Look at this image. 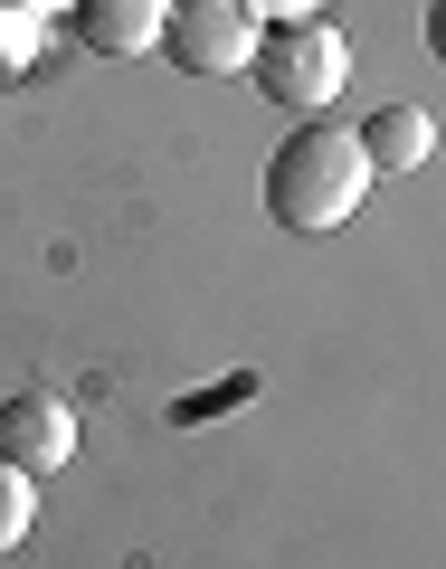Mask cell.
<instances>
[{
  "mask_svg": "<svg viewBox=\"0 0 446 569\" xmlns=\"http://www.w3.org/2000/svg\"><path fill=\"white\" fill-rule=\"evenodd\" d=\"M247 77H257L266 104H285L295 123H314L351 86V48H343L333 20H295V29H266L257 39V67H247Z\"/></svg>",
  "mask_w": 446,
  "mask_h": 569,
  "instance_id": "7a4b0ae2",
  "label": "cell"
},
{
  "mask_svg": "<svg viewBox=\"0 0 446 569\" xmlns=\"http://www.w3.org/2000/svg\"><path fill=\"white\" fill-rule=\"evenodd\" d=\"M351 133H361L370 181H380V171H418L427 152H437V114H427V104H380V114L351 123Z\"/></svg>",
  "mask_w": 446,
  "mask_h": 569,
  "instance_id": "8992f818",
  "label": "cell"
},
{
  "mask_svg": "<svg viewBox=\"0 0 446 569\" xmlns=\"http://www.w3.org/2000/svg\"><path fill=\"white\" fill-rule=\"evenodd\" d=\"M427 58L446 67V0H427Z\"/></svg>",
  "mask_w": 446,
  "mask_h": 569,
  "instance_id": "30bf717a",
  "label": "cell"
},
{
  "mask_svg": "<svg viewBox=\"0 0 446 569\" xmlns=\"http://www.w3.org/2000/svg\"><path fill=\"white\" fill-rule=\"evenodd\" d=\"M257 39L266 29H257L247 0H171V20H162V58L181 77H247Z\"/></svg>",
  "mask_w": 446,
  "mask_h": 569,
  "instance_id": "3957f363",
  "label": "cell"
},
{
  "mask_svg": "<svg viewBox=\"0 0 446 569\" xmlns=\"http://www.w3.org/2000/svg\"><path fill=\"white\" fill-rule=\"evenodd\" d=\"M39 29H48L39 0H0V67H29V58H39Z\"/></svg>",
  "mask_w": 446,
  "mask_h": 569,
  "instance_id": "ba28073f",
  "label": "cell"
},
{
  "mask_svg": "<svg viewBox=\"0 0 446 569\" xmlns=\"http://www.w3.org/2000/svg\"><path fill=\"white\" fill-rule=\"evenodd\" d=\"M67 456H77V408L39 399V389L0 399V466H20V475H58Z\"/></svg>",
  "mask_w": 446,
  "mask_h": 569,
  "instance_id": "277c9868",
  "label": "cell"
},
{
  "mask_svg": "<svg viewBox=\"0 0 446 569\" xmlns=\"http://www.w3.org/2000/svg\"><path fill=\"white\" fill-rule=\"evenodd\" d=\"M162 20H171V0H77V39L96 58H152Z\"/></svg>",
  "mask_w": 446,
  "mask_h": 569,
  "instance_id": "5b68a950",
  "label": "cell"
},
{
  "mask_svg": "<svg viewBox=\"0 0 446 569\" xmlns=\"http://www.w3.org/2000/svg\"><path fill=\"white\" fill-rule=\"evenodd\" d=\"M29 522H39V475L0 466V550H20V541H29Z\"/></svg>",
  "mask_w": 446,
  "mask_h": 569,
  "instance_id": "52a82bcc",
  "label": "cell"
},
{
  "mask_svg": "<svg viewBox=\"0 0 446 569\" xmlns=\"http://www.w3.org/2000/svg\"><path fill=\"white\" fill-rule=\"evenodd\" d=\"M39 10H77V0H39Z\"/></svg>",
  "mask_w": 446,
  "mask_h": 569,
  "instance_id": "8fae6325",
  "label": "cell"
},
{
  "mask_svg": "<svg viewBox=\"0 0 446 569\" xmlns=\"http://www.w3.org/2000/svg\"><path fill=\"white\" fill-rule=\"evenodd\" d=\"M370 200V162L361 133H333V123H295L266 162V219L295 228V238H333L343 219H361Z\"/></svg>",
  "mask_w": 446,
  "mask_h": 569,
  "instance_id": "6da1fadb",
  "label": "cell"
},
{
  "mask_svg": "<svg viewBox=\"0 0 446 569\" xmlns=\"http://www.w3.org/2000/svg\"><path fill=\"white\" fill-rule=\"evenodd\" d=\"M257 29H295V20H324V0H247Z\"/></svg>",
  "mask_w": 446,
  "mask_h": 569,
  "instance_id": "9c48e42d",
  "label": "cell"
}]
</instances>
